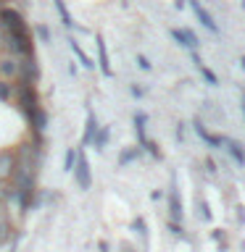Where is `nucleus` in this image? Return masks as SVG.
Wrapping results in <instances>:
<instances>
[{
  "label": "nucleus",
  "mask_w": 245,
  "mask_h": 252,
  "mask_svg": "<svg viewBox=\"0 0 245 252\" xmlns=\"http://www.w3.org/2000/svg\"><path fill=\"white\" fill-rule=\"evenodd\" d=\"M122 252H134V250L129 247V244H122Z\"/></svg>",
  "instance_id": "34"
},
{
  "label": "nucleus",
  "mask_w": 245,
  "mask_h": 252,
  "mask_svg": "<svg viewBox=\"0 0 245 252\" xmlns=\"http://www.w3.org/2000/svg\"><path fill=\"white\" fill-rule=\"evenodd\" d=\"M77 158H79V153L74 147H69L66 153H63V171H69V173H74V165H77Z\"/></svg>",
  "instance_id": "20"
},
{
  "label": "nucleus",
  "mask_w": 245,
  "mask_h": 252,
  "mask_svg": "<svg viewBox=\"0 0 245 252\" xmlns=\"http://www.w3.org/2000/svg\"><path fill=\"white\" fill-rule=\"evenodd\" d=\"M166 228L177 236V239H185V228H182V223H174V220H166Z\"/></svg>",
  "instance_id": "24"
},
{
  "label": "nucleus",
  "mask_w": 245,
  "mask_h": 252,
  "mask_svg": "<svg viewBox=\"0 0 245 252\" xmlns=\"http://www.w3.org/2000/svg\"><path fill=\"white\" fill-rule=\"evenodd\" d=\"M40 76H42V71H40V61L37 55H24V58H19V82L21 84H29V87H37Z\"/></svg>",
  "instance_id": "4"
},
{
  "label": "nucleus",
  "mask_w": 245,
  "mask_h": 252,
  "mask_svg": "<svg viewBox=\"0 0 245 252\" xmlns=\"http://www.w3.org/2000/svg\"><path fill=\"white\" fill-rule=\"evenodd\" d=\"M169 34H171V39L177 42L179 47H185V50H198V45H201V39H198V34L193 29H182V27H171L169 29Z\"/></svg>",
  "instance_id": "7"
},
{
  "label": "nucleus",
  "mask_w": 245,
  "mask_h": 252,
  "mask_svg": "<svg viewBox=\"0 0 245 252\" xmlns=\"http://www.w3.org/2000/svg\"><path fill=\"white\" fill-rule=\"evenodd\" d=\"M134 134H137V147L140 150H145V145H148V131H145V126H148V116L145 113H134Z\"/></svg>",
  "instance_id": "14"
},
{
  "label": "nucleus",
  "mask_w": 245,
  "mask_h": 252,
  "mask_svg": "<svg viewBox=\"0 0 245 252\" xmlns=\"http://www.w3.org/2000/svg\"><path fill=\"white\" fill-rule=\"evenodd\" d=\"M224 150L229 153V158H232V160L243 168V165H245V147H243V142L227 137V139H224Z\"/></svg>",
  "instance_id": "15"
},
{
  "label": "nucleus",
  "mask_w": 245,
  "mask_h": 252,
  "mask_svg": "<svg viewBox=\"0 0 245 252\" xmlns=\"http://www.w3.org/2000/svg\"><path fill=\"white\" fill-rule=\"evenodd\" d=\"M145 153H150V155L156 158V160H161V158H163V153L158 150V145H156L153 139H148V145H145Z\"/></svg>",
  "instance_id": "25"
},
{
  "label": "nucleus",
  "mask_w": 245,
  "mask_h": 252,
  "mask_svg": "<svg viewBox=\"0 0 245 252\" xmlns=\"http://www.w3.org/2000/svg\"><path fill=\"white\" fill-rule=\"evenodd\" d=\"M13 105L21 110V116L27 118V126L32 129V137H42L45 129H47V113L42 108V100L37 94V87H29V84H21L16 82L13 84Z\"/></svg>",
  "instance_id": "1"
},
{
  "label": "nucleus",
  "mask_w": 245,
  "mask_h": 252,
  "mask_svg": "<svg viewBox=\"0 0 245 252\" xmlns=\"http://www.w3.org/2000/svg\"><path fill=\"white\" fill-rule=\"evenodd\" d=\"M74 179H77V187L82 189V192H87V189L92 187V168H90V158H87L84 150H82V153H79V158H77Z\"/></svg>",
  "instance_id": "5"
},
{
  "label": "nucleus",
  "mask_w": 245,
  "mask_h": 252,
  "mask_svg": "<svg viewBox=\"0 0 245 252\" xmlns=\"http://www.w3.org/2000/svg\"><path fill=\"white\" fill-rule=\"evenodd\" d=\"M0 3H5V0H0Z\"/></svg>",
  "instance_id": "37"
},
{
  "label": "nucleus",
  "mask_w": 245,
  "mask_h": 252,
  "mask_svg": "<svg viewBox=\"0 0 245 252\" xmlns=\"http://www.w3.org/2000/svg\"><path fill=\"white\" fill-rule=\"evenodd\" d=\"M187 5H190V11L195 13V19L201 21L203 27L211 32V34H219V24L213 21V16H211V13L203 8V3H201V0H187Z\"/></svg>",
  "instance_id": "9"
},
{
  "label": "nucleus",
  "mask_w": 245,
  "mask_h": 252,
  "mask_svg": "<svg viewBox=\"0 0 245 252\" xmlns=\"http://www.w3.org/2000/svg\"><path fill=\"white\" fill-rule=\"evenodd\" d=\"M205 168H208V173L213 176V173H216V163H213V160H205Z\"/></svg>",
  "instance_id": "32"
},
{
  "label": "nucleus",
  "mask_w": 245,
  "mask_h": 252,
  "mask_svg": "<svg viewBox=\"0 0 245 252\" xmlns=\"http://www.w3.org/2000/svg\"><path fill=\"white\" fill-rule=\"evenodd\" d=\"M100 129V124H98V116H95V110L92 108H87V118H84V131H82V147H90L92 145V137H95V131Z\"/></svg>",
  "instance_id": "12"
},
{
  "label": "nucleus",
  "mask_w": 245,
  "mask_h": 252,
  "mask_svg": "<svg viewBox=\"0 0 245 252\" xmlns=\"http://www.w3.org/2000/svg\"><path fill=\"white\" fill-rule=\"evenodd\" d=\"M240 66H243V68H245V55H243V58H240Z\"/></svg>",
  "instance_id": "35"
},
{
  "label": "nucleus",
  "mask_w": 245,
  "mask_h": 252,
  "mask_svg": "<svg viewBox=\"0 0 245 252\" xmlns=\"http://www.w3.org/2000/svg\"><path fill=\"white\" fill-rule=\"evenodd\" d=\"M190 58H193L195 68L201 71V76H203V82H205V84H211V87H216V84H219V76L213 74V71H211V68H208V66H205V63H203V58H201V55H198V50H193V53H190Z\"/></svg>",
  "instance_id": "13"
},
{
  "label": "nucleus",
  "mask_w": 245,
  "mask_h": 252,
  "mask_svg": "<svg viewBox=\"0 0 245 252\" xmlns=\"http://www.w3.org/2000/svg\"><path fill=\"white\" fill-rule=\"evenodd\" d=\"M95 45H98V68L103 76H114V68H111V55L106 47V39L103 34H95Z\"/></svg>",
  "instance_id": "11"
},
{
  "label": "nucleus",
  "mask_w": 245,
  "mask_h": 252,
  "mask_svg": "<svg viewBox=\"0 0 245 252\" xmlns=\"http://www.w3.org/2000/svg\"><path fill=\"white\" fill-rule=\"evenodd\" d=\"M211 236H213V242H219L221 247H224V234H221V228H216V231H213Z\"/></svg>",
  "instance_id": "28"
},
{
  "label": "nucleus",
  "mask_w": 245,
  "mask_h": 252,
  "mask_svg": "<svg viewBox=\"0 0 245 252\" xmlns=\"http://www.w3.org/2000/svg\"><path fill=\"white\" fill-rule=\"evenodd\" d=\"M0 82H19V58L8 53H0Z\"/></svg>",
  "instance_id": "8"
},
{
  "label": "nucleus",
  "mask_w": 245,
  "mask_h": 252,
  "mask_svg": "<svg viewBox=\"0 0 245 252\" xmlns=\"http://www.w3.org/2000/svg\"><path fill=\"white\" fill-rule=\"evenodd\" d=\"M98 250H100V252H108L111 247H108V242H100V244H98Z\"/></svg>",
  "instance_id": "33"
},
{
  "label": "nucleus",
  "mask_w": 245,
  "mask_h": 252,
  "mask_svg": "<svg viewBox=\"0 0 245 252\" xmlns=\"http://www.w3.org/2000/svg\"><path fill=\"white\" fill-rule=\"evenodd\" d=\"M193 129H195V134H198V137H201V139H203V142H205V145H208L211 150L224 147V139H227V137H221V134H213V131H208V129H205V124L201 121V118H195V121H193Z\"/></svg>",
  "instance_id": "10"
},
{
  "label": "nucleus",
  "mask_w": 245,
  "mask_h": 252,
  "mask_svg": "<svg viewBox=\"0 0 245 252\" xmlns=\"http://www.w3.org/2000/svg\"><path fill=\"white\" fill-rule=\"evenodd\" d=\"M129 92L134 94V97H142V94H145V90H142V87H137V84H132V87H129Z\"/></svg>",
  "instance_id": "29"
},
{
  "label": "nucleus",
  "mask_w": 245,
  "mask_h": 252,
  "mask_svg": "<svg viewBox=\"0 0 245 252\" xmlns=\"http://www.w3.org/2000/svg\"><path fill=\"white\" fill-rule=\"evenodd\" d=\"M132 231L137 234L142 242H148V223H145V218H134L132 220Z\"/></svg>",
  "instance_id": "21"
},
{
  "label": "nucleus",
  "mask_w": 245,
  "mask_h": 252,
  "mask_svg": "<svg viewBox=\"0 0 245 252\" xmlns=\"http://www.w3.org/2000/svg\"><path fill=\"white\" fill-rule=\"evenodd\" d=\"M53 5H55V11H58V16H61V24L69 32H74L77 29V21H74V16H71V11L66 8V3H63V0H53Z\"/></svg>",
  "instance_id": "16"
},
{
  "label": "nucleus",
  "mask_w": 245,
  "mask_h": 252,
  "mask_svg": "<svg viewBox=\"0 0 245 252\" xmlns=\"http://www.w3.org/2000/svg\"><path fill=\"white\" fill-rule=\"evenodd\" d=\"M137 66H140L142 71H150V68H153V63H150L145 55H137Z\"/></svg>",
  "instance_id": "27"
},
{
  "label": "nucleus",
  "mask_w": 245,
  "mask_h": 252,
  "mask_svg": "<svg viewBox=\"0 0 245 252\" xmlns=\"http://www.w3.org/2000/svg\"><path fill=\"white\" fill-rule=\"evenodd\" d=\"M66 42H69V47H71V53H74V55H77V61H79V63H82V66H84V68H92V66H95V63H92V58H90V55H87V53L82 50V45H79V42H77V39H74V37H69V39H66Z\"/></svg>",
  "instance_id": "17"
},
{
  "label": "nucleus",
  "mask_w": 245,
  "mask_h": 252,
  "mask_svg": "<svg viewBox=\"0 0 245 252\" xmlns=\"http://www.w3.org/2000/svg\"><path fill=\"white\" fill-rule=\"evenodd\" d=\"M32 37H37V39H42V45L50 42V29L45 27V24H40V27H35V34Z\"/></svg>",
  "instance_id": "23"
},
{
  "label": "nucleus",
  "mask_w": 245,
  "mask_h": 252,
  "mask_svg": "<svg viewBox=\"0 0 245 252\" xmlns=\"http://www.w3.org/2000/svg\"><path fill=\"white\" fill-rule=\"evenodd\" d=\"M140 155H142V150H140V147H124L122 153H119V165L124 168L126 163H134Z\"/></svg>",
  "instance_id": "19"
},
{
  "label": "nucleus",
  "mask_w": 245,
  "mask_h": 252,
  "mask_svg": "<svg viewBox=\"0 0 245 252\" xmlns=\"http://www.w3.org/2000/svg\"><path fill=\"white\" fill-rule=\"evenodd\" d=\"M0 27L8 29V32H13V34H32V29H29L27 19H24V13L19 11V8H11V5H5L3 11H0Z\"/></svg>",
  "instance_id": "2"
},
{
  "label": "nucleus",
  "mask_w": 245,
  "mask_h": 252,
  "mask_svg": "<svg viewBox=\"0 0 245 252\" xmlns=\"http://www.w3.org/2000/svg\"><path fill=\"white\" fill-rule=\"evenodd\" d=\"M166 210H169V218L166 220H174V223H182V220H185V205H182L177 176H171V187H169V192H166Z\"/></svg>",
  "instance_id": "3"
},
{
  "label": "nucleus",
  "mask_w": 245,
  "mask_h": 252,
  "mask_svg": "<svg viewBox=\"0 0 245 252\" xmlns=\"http://www.w3.org/2000/svg\"><path fill=\"white\" fill-rule=\"evenodd\" d=\"M240 108H243V118H245V87H240Z\"/></svg>",
  "instance_id": "31"
},
{
  "label": "nucleus",
  "mask_w": 245,
  "mask_h": 252,
  "mask_svg": "<svg viewBox=\"0 0 245 252\" xmlns=\"http://www.w3.org/2000/svg\"><path fill=\"white\" fill-rule=\"evenodd\" d=\"M243 8H245V0H243Z\"/></svg>",
  "instance_id": "36"
},
{
  "label": "nucleus",
  "mask_w": 245,
  "mask_h": 252,
  "mask_svg": "<svg viewBox=\"0 0 245 252\" xmlns=\"http://www.w3.org/2000/svg\"><path fill=\"white\" fill-rule=\"evenodd\" d=\"M198 208H201V216H203V220H211V210H208V205H205L203 197H198Z\"/></svg>",
  "instance_id": "26"
},
{
  "label": "nucleus",
  "mask_w": 245,
  "mask_h": 252,
  "mask_svg": "<svg viewBox=\"0 0 245 252\" xmlns=\"http://www.w3.org/2000/svg\"><path fill=\"white\" fill-rule=\"evenodd\" d=\"M108 139H111V126H100L98 131H95V137H92V150H98V153H103L108 145Z\"/></svg>",
  "instance_id": "18"
},
{
  "label": "nucleus",
  "mask_w": 245,
  "mask_h": 252,
  "mask_svg": "<svg viewBox=\"0 0 245 252\" xmlns=\"http://www.w3.org/2000/svg\"><path fill=\"white\" fill-rule=\"evenodd\" d=\"M0 100L13 102V84L11 82H0Z\"/></svg>",
  "instance_id": "22"
},
{
  "label": "nucleus",
  "mask_w": 245,
  "mask_h": 252,
  "mask_svg": "<svg viewBox=\"0 0 245 252\" xmlns=\"http://www.w3.org/2000/svg\"><path fill=\"white\" fill-rule=\"evenodd\" d=\"M237 220L245 223V208H243V205H237Z\"/></svg>",
  "instance_id": "30"
},
{
  "label": "nucleus",
  "mask_w": 245,
  "mask_h": 252,
  "mask_svg": "<svg viewBox=\"0 0 245 252\" xmlns=\"http://www.w3.org/2000/svg\"><path fill=\"white\" fill-rule=\"evenodd\" d=\"M13 173H16V150L5 147L0 150V184H11Z\"/></svg>",
  "instance_id": "6"
}]
</instances>
